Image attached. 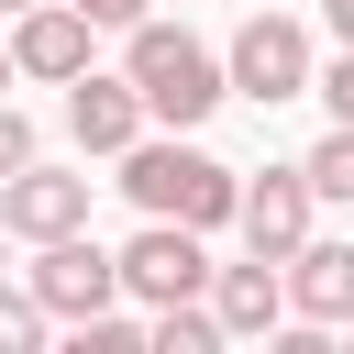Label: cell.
I'll use <instances>...</instances> for the list:
<instances>
[{
	"label": "cell",
	"mask_w": 354,
	"mask_h": 354,
	"mask_svg": "<svg viewBox=\"0 0 354 354\" xmlns=\"http://www.w3.org/2000/svg\"><path fill=\"white\" fill-rule=\"evenodd\" d=\"M122 77L144 88V122H177V133H188V122H210V111L232 100L221 55H210L199 33H177V22H155V11L122 33Z\"/></svg>",
	"instance_id": "obj_1"
},
{
	"label": "cell",
	"mask_w": 354,
	"mask_h": 354,
	"mask_svg": "<svg viewBox=\"0 0 354 354\" xmlns=\"http://www.w3.org/2000/svg\"><path fill=\"white\" fill-rule=\"evenodd\" d=\"M122 188H133V210L144 221H188V232H210V221H232V199H243V177L221 166V155H199V144H122Z\"/></svg>",
	"instance_id": "obj_2"
},
{
	"label": "cell",
	"mask_w": 354,
	"mask_h": 354,
	"mask_svg": "<svg viewBox=\"0 0 354 354\" xmlns=\"http://www.w3.org/2000/svg\"><path fill=\"white\" fill-rule=\"evenodd\" d=\"M221 77H232L243 100H266V111H277V100H299V88H310V33H299L288 11H254V22L232 33Z\"/></svg>",
	"instance_id": "obj_3"
},
{
	"label": "cell",
	"mask_w": 354,
	"mask_h": 354,
	"mask_svg": "<svg viewBox=\"0 0 354 354\" xmlns=\"http://www.w3.org/2000/svg\"><path fill=\"white\" fill-rule=\"evenodd\" d=\"M111 266H122V299H144V310H166V299H199V288H210V254H199V232H188V221H144Z\"/></svg>",
	"instance_id": "obj_4"
},
{
	"label": "cell",
	"mask_w": 354,
	"mask_h": 354,
	"mask_svg": "<svg viewBox=\"0 0 354 354\" xmlns=\"http://www.w3.org/2000/svg\"><path fill=\"white\" fill-rule=\"evenodd\" d=\"M33 299H44V321H100L122 299V266L88 232H55V243H33Z\"/></svg>",
	"instance_id": "obj_5"
},
{
	"label": "cell",
	"mask_w": 354,
	"mask_h": 354,
	"mask_svg": "<svg viewBox=\"0 0 354 354\" xmlns=\"http://www.w3.org/2000/svg\"><path fill=\"white\" fill-rule=\"evenodd\" d=\"M0 232H22V243L88 232V177H66V166H11V177H0Z\"/></svg>",
	"instance_id": "obj_6"
},
{
	"label": "cell",
	"mask_w": 354,
	"mask_h": 354,
	"mask_svg": "<svg viewBox=\"0 0 354 354\" xmlns=\"http://www.w3.org/2000/svg\"><path fill=\"white\" fill-rule=\"evenodd\" d=\"M232 221H243V254H266V266H288V254L310 243V177H299V166H266V177H243V199H232Z\"/></svg>",
	"instance_id": "obj_7"
},
{
	"label": "cell",
	"mask_w": 354,
	"mask_h": 354,
	"mask_svg": "<svg viewBox=\"0 0 354 354\" xmlns=\"http://www.w3.org/2000/svg\"><path fill=\"white\" fill-rule=\"evenodd\" d=\"M88 66V11L77 0H33V11H11V77H77Z\"/></svg>",
	"instance_id": "obj_8"
},
{
	"label": "cell",
	"mask_w": 354,
	"mask_h": 354,
	"mask_svg": "<svg viewBox=\"0 0 354 354\" xmlns=\"http://www.w3.org/2000/svg\"><path fill=\"white\" fill-rule=\"evenodd\" d=\"M66 133H77L88 155H122V144L144 133V88H133V77H88V66H77V77H66Z\"/></svg>",
	"instance_id": "obj_9"
},
{
	"label": "cell",
	"mask_w": 354,
	"mask_h": 354,
	"mask_svg": "<svg viewBox=\"0 0 354 354\" xmlns=\"http://www.w3.org/2000/svg\"><path fill=\"white\" fill-rule=\"evenodd\" d=\"M199 299H210V321H221V332H277V321H288V277H277L266 254L210 266V288H199Z\"/></svg>",
	"instance_id": "obj_10"
},
{
	"label": "cell",
	"mask_w": 354,
	"mask_h": 354,
	"mask_svg": "<svg viewBox=\"0 0 354 354\" xmlns=\"http://www.w3.org/2000/svg\"><path fill=\"white\" fill-rule=\"evenodd\" d=\"M277 277H288V310L299 321H354V243H299Z\"/></svg>",
	"instance_id": "obj_11"
},
{
	"label": "cell",
	"mask_w": 354,
	"mask_h": 354,
	"mask_svg": "<svg viewBox=\"0 0 354 354\" xmlns=\"http://www.w3.org/2000/svg\"><path fill=\"white\" fill-rule=\"evenodd\" d=\"M299 177H310V199H354V122H332V133L299 155Z\"/></svg>",
	"instance_id": "obj_12"
},
{
	"label": "cell",
	"mask_w": 354,
	"mask_h": 354,
	"mask_svg": "<svg viewBox=\"0 0 354 354\" xmlns=\"http://www.w3.org/2000/svg\"><path fill=\"white\" fill-rule=\"evenodd\" d=\"M44 343V299L33 288H0V354H33Z\"/></svg>",
	"instance_id": "obj_13"
},
{
	"label": "cell",
	"mask_w": 354,
	"mask_h": 354,
	"mask_svg": "<svg viewBox=\"0 0 354 354\" xmlns=\"http://www.w3.org/2000/svg\"><path fill=\"white\" fill-rule=\"evenodd\" d=\"M144 343V321H122V310H100V321H77V354H133Z\"/></svg>",
	"instance_id": "obj_14"
},
{
	"label": "cell",
	"mask_w": 354,
	"mask_h": 354,
	"mask_svg": "<svg viewBox=\"0 0 354 354\" xmlns=\"http://www.w3.org/2000/svg\"><path fill=\"white\" fill-rule=\"evenodd\" d=\"M11 166H33V122H22L11 100H0V177H11Z\"/></svg>",
	"instance_id": "obj_15"
},
{
	"label": "cell",
	"mask_w": 354,
	"mask_h": 354,
	"mask_svg": "<svg viewBox=\"0 0 354 354\" xmlns=\"http://www.w3.org/2000/svg\"><path fill=\"white\" fill-rule=\"evenodd\" d=\"M321 100H332V122H354V44H343V55L321 66Z\"/></svg>",
	"instance_id": "obj_16"
},
{
	"label": "cell",
	"mask_w": 354,
	"mask_h": 354,
	"mask_svg": "<svg viewBox=\"0 0 354 354\" xmlns=\"http://www.w3.org/2000/svg\"><path fill=\"white\" fill-rule=\"evenodd\" d=\"M77 11H88V33H133L144 22V0H77Z\"/></svg>",
	"instance_id": "obj_17"
},
{
	"label": "cell",
	"mask_w": 354,
	"mask_h": 354,
	"mask_svg": "<svg viewBox=\"0 0 354 354\" xmlns=\"http://www.w3.org/2000/svg\"><path fill=\"white\" fill-rule=\"evenodd\" d=\"M321 22H332V33H343V44H354V0H321Z\"/></svg>",
	"instance_id": "obj_18"
},
{
	"label": "cell",
	"mask_w": 354,
	"mask_h": 354,
	"mask_svg": "<svg viewBox=\"0 0 354 354\" xmlns=\"http://www.w3.org/2000/svg\"><path fill=\"white\" fill-rule=\"evenodd\" d=\"M0 88H11V44H0Z\"/></svg>",
	"instance_id": "obj_19"
},
{
	"label": "cell",
	"mask_w": 354,
	"mask_h": 354,
	"mask_svg": "<svg viewBox=\"0 0 354 354\" xmlns=\"http://www.w3.org/2000/svg\"><path fill=\"white\" fill-rule=\"evenodd\" d=\"M0 11H33V0H0Z\"/></svg>",
	"instance_id": "obj_20"
}]
</instances>
